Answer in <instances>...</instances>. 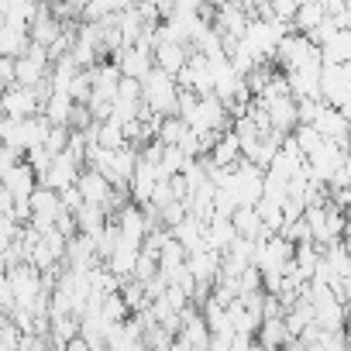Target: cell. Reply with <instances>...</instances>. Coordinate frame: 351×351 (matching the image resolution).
I'll return each instance as SVG.
<instances>
[{"mask_svg": "<svg viewBox=\"0 0 351 351\" xmlns=\"http://www.w3.org/2000/svg\"><path fill=\"white\" fill-rule=\"evenodd\" d=\"M4 276H8V289H11V300H14V306H21V310H32L35 296L42 293L38 272H35L32 265H14V269H8Z\"/></svg>", "mask_w": 351, "mask_h": 351, "instance_id": "obj_3", "label": "cell"}, {"mask_svg": "<svg viewBox=\"0 0 351 351\" xmlns=\"http://www.w3.org/2000/svg\"><path fill=\"white\" fill-rule=\"evenodd\" d=\"M0 114L11 117V121H28L38 114V104H35V93L32 90H21V86H8L4 100H0Z\"/></svg>", "mask_w": 351, "mask_h": 351, "instance_id": "obj_7", "label": "cell"}, {"mask_svg": "<svg viewBox=\"0 0 351 351\" xmlns=\"http://www.w3.org/2000/svg\"><path fill=\"white\" fill-rule=\"evenodd\" d=\"M66 141H69V128H49V134H45L42 148H45V155H49V158H56V155H62V152H66Z\"/></svg>", "mask_w": 351, "mask_h": 351, "instance_id": "obj_14", "label": "cell"}, {"mask_svg": "<svg viewBox=\"0 0 351 351\" xmlns=\"http://www.w3.org/2000/svg\"><path fill=\"white\" fill-rule=\"evenodd\" d=\"M76 193L83 197V204L107 207L114 190H110V183L104 180V176H97L93 169H80V176H76Z\"/></svg>", "mask_w": 351, "mask_h": 351, "instance_id": "obj_6", "label": "cell"}, {"mask_svg": "<svg viewBox=\"0 0 351 351\" xmlns=\"http://www.w3.org/2000/svg\"><path fill=\"white\" fill-rule=\"evenodd\" d=\"M186 59H190V49H186V45H176V42H162V45L152 49V66L162 69V73L172 76V80H176V73L186 66Z\"/></svg>", "mask_w": 351, "mask_h": 351, "instance_id": "obj_8", "label": "cell"}, {"mask_svg": "<svg viewBox=\"0 0 351 351\" xmlns=\"http://www.w3.org/2000/svg\"><path fill=\"white\" fill-rule=\"evenodd\" d=\"M35 11H38V4H32V0L4 4V21H8V25H21V28H28V25H32V18H35Z\"/></svg>", "mask_w": 351, "mask_h": 351, "instance_id": "obj_13", "label": "cell"}, {"mask_svg": "<svg viewBox=\"0 0 351 351\" xmlns=\"http://www.w3.org/2000/svg\"><path fill=\"white\" fill-rule=\"evenodd\" d=\"M59 35H62V25L49 14V8L38 4V11H35V18H32V25H28V42L38 45V49H49Z\"/></svg>", "mask_w": 351, "mask_h": 351, "instance_id": "obj_9", "label": "cell"}, {"mask_svg": "<svg viewBox=\"0 0 351 351\" xmlns=\"http://www.w3.org/2000/svg\"><path fill=\"white\" fill-rule=\"evenodd\" d=\"M73 224H76V234H86V238H93L104 224H107V214H104V207H93V204H83L76 214H73Z\"/></svg>", "mask_w": 351, "mask_h": 351, "instance_id": "obj_11", "label": "cell"}, {"mask_svg": "<svg viewBox=\"0 0 351 351\" xmlns=\"http://www.w3.org/2000/svg\"><path fill=\"white\" fill-rule=\"evenodd\" d=\"M0 83H4V86H14V59H4V56H0Z\"/></svg>", "mask_w": 351, "mask_h": 351, "instance_id": "obj_16", "label": "cell"}, {"mask_svg": "<svg viewBox=\"0 0 351 351\" xmlns=\"http://www.w3.org/2000/svg\"><path fill=\"white\" fill-rule=\"evenodd\" d=\"M176 97H180V90H176V80L165 76L162 69H148L145 80H141V104L158 114V117H176Z\"/></svg>", "mask_w": 351, "mask_h": 351, "instance_id": "obj_1", "label": "cell"}, {"mask_svg": "<svg viewBox=\"0 0 351 351\" xmlns=\"http://www.w3.org/2000/svg\"><path fill=\"white\" fill-rule=\"evenodd\" d=\"M80 162L73 158V155H56L52 162H49V169H45V176L38 180V186L42 190H52V193H62V190H69V186H76V176H80Z\"/></svg>", "mask_w": 351, "mask_h": 351, "instance_id": "obj_4", "label": "cell"}, {"mask_svg": "<svg viewBox=\"0 0 351 351\" xmlns=\"http://www.w3.org/2000/svg\"><path fill=\"white\" fill-rule=\"evenodd\" d=\"M348 83H351V66H320V104L348 114Z\"/></svg>", "mask_w": 351, "mask_h": 351, "instance_id": "obj_2", "label": "cell"}, {"mask_svg": "<svg viewBox=\"0 0 351 351\" xmlns=\"http://www.w3.org/2000/svg\"><path fill=\"white\" fill-rule=\"evenodd\" d=\"M228 221H231L234 234H238V238H245V241H255V238H258V231H262V224H258V217H255V210H252V207H238Z\"/></svg>", "mask_w": 351, "mask_h": 351, "instance_id": "obj_12", "label": "cell"}, {"mask_svg": "<svg viewBox=\"0 0 351 351\" xmlns=\"http://www.w3.org/2000/svg\"><path fill=\"white\" fill-rule=\"evenodd\" d=\"M114 100L138 107V104H141V83H138V80H124V76H121V83H117V97H114Z\"/></svg>", "mask_w": 351, "mask_h": 351, "instance_id": "obj_15", "label": "cell"}, {"mask_svg": "<svg viewBox=\"0 0 351 351\" xmlns=\"http://www.w3.org/2000/svg\"><path fill=\"white\" fill-rule=\"evenodd\" d=\"M28 28H21V25H0V56L4 59H21L25 52H28Z\"/></svg>", "mask_w": 351, "mask_h": 351, "instance_id": "obj_10", "label": "cell"}, {"mask_svg": "<svg viewBox=\"0 0 351 351\" xmlns=\"http://www.w3.org/2000/svg\"><path fill=\"white\" fill-rule=\"evenodd\" d=\"M0 186H4V193L11 197V204H18V200H28L32 193H35V172L25 165V158L21 162H14L4 176H0Z\"/></svg>", "mask_w": 351, "mask_h": 351, "instance_id": "obj_5", "label": "cell"}]
</instances>
